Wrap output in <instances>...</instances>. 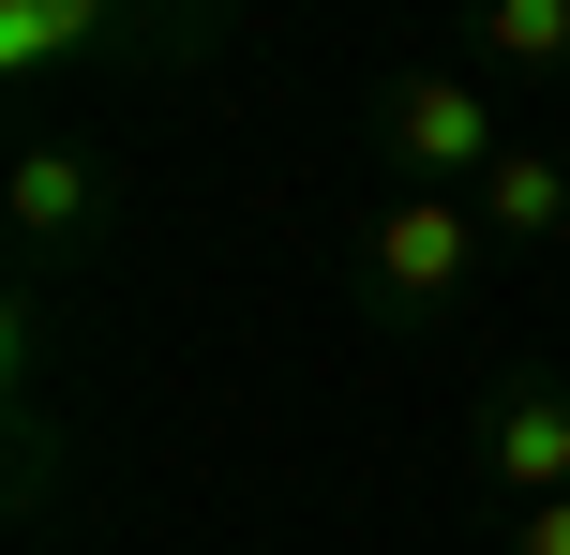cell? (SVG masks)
<instances>
[{"label":"cell","instance_id":"7a4b0ae2","mask_svg":"<svg viewBox=\"0 0 570 555\" xmlns=\"http://www.w3.org/2000/svg\"><path fill=\"white\" fill-rule=\"evenodd\" d=\"M495 270V226L465 196H375V226H361V300L391 330H435L465 286Z\"/></svg>","mask_w":570,"mask_h":555},{"label":"cell","instance_id":"277c9868","mask_svg":"<svg viewBox=\"0 0 570 555\" xmlns=\"http://www.w3.org/2000/svg\"><path fill=\"white\" fill-rule=\"evenodd\" d=\"M106 210H120L106 150H76V136H16V166H0V226H16V256H76V240H106Z\"/></svg>","mask_w":570,"mask_h":555},{"label":"cell","instance_id":"52a82bcc","mask_svg":"<svg viewBox=\"0 0 570 555\" xmlns=\"http://www.w3.org/2000/svg\"><path fill=\"white\" fill-rule=\"evenodd\" d=\"M465 60H511V76H570V0H481Z\"/></svg>","mask_w":570,"mask_h":555},{"label":"cell","instance_id":"6da1fadb","mask_svg":"<svg viewBox=\"0 0 570 555\" xmlns=\"http://www.w3.org/2000/svg\"><path fill=\"white\" fill-rule=\"evenodd\" d=\"M375 150H391V196H481L511 166V120L451 60H405V76H375Z\"/></svg>","mask_w":570,"mask_h":555},{"label":"cell","instance_id":"ba28073f","mask_svg":"<svg viewBox=\"0 0 570 555\" xmlns=\"http://www.w3.org/2000/svg\"><path fill=\"white\" fill-rule=\"evenodd\" d=\"M495 555H570V496H556V511H511V541H495Z\"/></svg>","mask_w":570,"mask_h":555},{"label":"cell","instance_id":"8992f818","mask_svg":"<svg viewBox=\"0 0 570 555\" xmlns=\"http://www.w3.org/2000/svg\"><path fill=\"white\" fill-rule=\"evenodd\" d=\"M465 210H481L495 240H556V226H570V166H556V150H525V136H511V166H495V180H481Z\"/></svg>","mask_w":570,"mask_h":555},{"label":"cell","instance_id":"3957f363","mask_svg":"<svg viewBox=\"0 0 570 555\" xmlns=\"http://www.w3.org/2000/svg\"><path fill=\"white\" fill-rule=\"evenodd\" d=\"M481 480H495L511 511H556V496H570V376L511 360V376L481 390Z\"/></svg>","mask_w":570,"mask_h":555},{"label":"cell","instance_id":"5b68a950","mask_svg":"<svg viewBox=\"0 0 570 555\" xmlns=\"http://www.w3.org/2000/svg\"><path fill=\"white\" fill-rule=\"evenodd\" d=\"M106 60V46H150V30L136 16H106V0H90V16H76V0H16V16H0V76H46V60Z\"/></svg>","mask_w":570,"mask_h":555}]
</instances>
